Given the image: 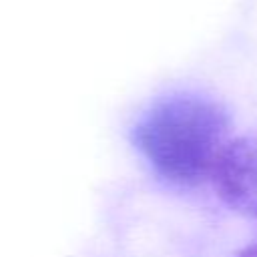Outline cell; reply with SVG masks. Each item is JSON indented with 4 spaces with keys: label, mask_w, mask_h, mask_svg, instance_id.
Returning <instances> with one entry per match:
<instances>
[{
    "label": "cell",
    "mask_w": 257,
    "mask_h": 257,
    "mask_svg": "<svg viewBox=\"0 0 257 257\" xmlns=\"http://www.w3.org/2000/svg\"><path fill=\"white\" fill-rule=\"evenodd\" d=\"M229 141V114L213 98L181 92L159 98L137 120L133 143L167 183L197 187L209 181Z\"/></svg>",
    "instance_id": "obj_1"
},
{
    "label": "cell",
    "mask_w": 257,
    "mask_h": 257,
    "mask_svg": "<svg viewBox=\"0 0 257 257\" xmlns=\"http://www.w3.org/2000/svg\"><path fill=\"white\" fill-rule=\"evenodd\" d=\"M209 183L227 207L257 221V135L229 139L217 157ZM239 257H257V239Z\"/></svg>",
    "instance_id": "obj_2"
}]
</instances>
